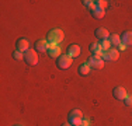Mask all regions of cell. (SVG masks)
Masks as SVG:
<instances>
[{"label":"cell","instance_id":"obj_1","mask_svg":"<svg viewBox=\"0 0 132 126\" xmlns=\"http://www.w3.org/2000/svg\"><path fill=\"white\" fill-rule=\"evenodd\" d=\"M46 41L49 42V45H59L63 41V31L59 28H53L46 34Z\"/></svg>","mask_w":132,"mask_h":126},{"label":"cell","instance_id":"obj_2","mask_svg":"<svg viewBox=\"0 0 132 126\" xmlns=\"http://www.w3.org/2000/svg\"><path fill=\"white\" fill-rule=\"evenodd\" d=\"M72 62H73V58H70L68 53H65L59 59H56V66H58L59 70H66L72 66Z\"/></svg>","mask_w":132,"mask_h":126},{"label":"cell","instance_id":"obj_3","mask_svg":"<svg viewBox=\"0 0 132 126\" xmlns=\"http://www.w3.org/2000/svg\"><path fill=\"white\" fill-rule=\"evenodd\" d=\"M87 63H89L90 67L94 69V70H101L104 67V59L98 55H92L89 58V60H87Z\"/></svg>","mask_w":132,"mask_h":126},{"label":"cell","instance_id":"obj_4","mask_svg":"<svg viewBox=\"0 0 132 126\" xmlns=\"http://www.w3.org/2000/svg\"><path fill=\"white\" fill-rule=\"evenodd\" d=\"M24 62L27 63L28 66H35L38 63V53H37L35 49H28L26 53H24Z\"/></svg>","mask_w":132,"mask_h":126},{"label":"cell","instance_id":"obj_5","mask_svg":"<svg viewBox=\"0 0 132 126\" xmlns=\"http://www.w3.org/2000/svg\"><path fill=\"white\" fill-rule=\"evenodd\" d=\"M101 58L104 59V60L115 62V60H118V58H119V52H118V49H115V48H110L108 50H103Z\"/></svg>","mask_w":132,"mask_h":126},{"label":"cell","instance_id":"obj_6","mask_svg":"<svg viewBox=\"0 0 132 126\" xmlns=\"http://www.w3.org/2000/svg\"><path fill=\"white\" fill-rule=\"evenodd\" d=\"M112 95H114V98L115 100H118V101H124L125 98H127V95H128V93H127V90H125L124 87H121V86H117L112 90Z\"/></svg>","mask_w":132,"mask_h":126},{"label":"cell","instance_id":"obj_7","mask_svg":"<svg viewBox=\"0 0 132 126\" xmlns=\"http://www.w3.org/2000/svg\"><path fill=\"white\" fill-rule=\"evenodd\" d=\"M49 46L51 45H49V42L46 39H38L34 43V48H35L37 52H48Z\"/></svg>","mask_w":132,"mask_h":126},{"label":"cell","instance_id":"obj_8","mask_svg":"<svg viewBox=\"0 0 132 126\" xmlns=\"http://www.w3.org/2000/svg\"><path fill=\"white\" fill-rule=\"evenodd\" d=\"M15 48H17V50H20V52L26 53L30 49V42H28V39H26V38H20L15 42Z\"/></svg>","mask_w":132,"mask_h":126},{"label":"cell","instance_id":"obj_9","mask_svg":"<svg viewBox=\"0 0 132 126\" xmlns=\"http://www.w3.org/2000/svg\"><path fill=\"white\" fill-rule=\"evenodd\" d=\"M48 55L51 56L52 59H59L62 56V49L59 45H51L48 49Z\"/></svg>","mask_w":132,"mask_h":126},{"label":"cell","instance_id":"obj_10","mask_svg":"<svg viewBox=\"0 0 132 126\" xmlns=\"http://www.w3.org/2000/svg\"><path fill=\"white\" fill-rule=\"evenodd\" d=\"M68 53L70 58H77V56H80V53H81V48L79 45H76V43H72V45H69V48H68Z\"/></svg>","mask_w":132,"mask_h":126},{"label":"cell","instance_id":"obj_11","mask_svg":"<svg viewBox=\"0 0 132 126\" xmlns=\"http://www.w3.org/2000/svg\"><path fill=\"white\" fill-rule=\"evenodd\" d=\"M119 37H121V43H124L125 46H132V31H124Z\"/></svg>","mask_w":132,"mask_h":126},{"label":"cell","instance_id":"obj_12","mask_svg":"<svg viewBox=\"0 0 132 126\" xmlns=\"http://www.w3.org/2000/svg\"><path fill=\"white\" fill-rule=\"evenodd\" d=\"M94 35H96L97 39L104 41V39H108L110 38V32L105 30V28H97V30L94 31Z\"/></svg>","mask_w":132,"mask_h":126},{"label":"cell","instance_id":"obj_13","mask_svg":"<svg viewBox=\"0 0 132 126\" xmlns=\"http://www.w3.org/2000/svg\"><path fill=\"white\" fill-rule=\"evenodd\" d=\"M90 13H92V15L94 18H97V20H101V18H104V15H105V11L103 10V8L97 7V6H94L92 10H90Z\"/></svg>","mask_w":132,"mask_h":126},{"label":"cell","instance_id":"obj_14","mask_svg":"<svg viewBox=\"0 0 132 126\" xmlns=\"http://www.w3.org/2000/svg\"><path fill=\"white\" fill-rule=\"evenodd\" d=\"M77 71H79L80 76H89L90 71H92V67H90V65L87 62H84V63H81V65L79 66Z\"/></svg>","mask_w":132,"mask_h":126},{"label":"cell","instance_id":"obj_15","mask_svg":"<svg viewBox=\"0 0 132 126\" xmlns=\"http://www.w3.org/2000/svg\"><path fill=\"white\" fill-rule=\"evenodd\" d=\"M90 52L93 53V55H98V56H101L103 55V48H101V45H100L98 42H93V43H90Z\"/></svg>","mask_w":132,"mask_h":126},{"label":"cell","instance_id":"obj_16","mask_svg":"<svg viewBox=\"0 0 132 126\" xmlns=\"http://www.w3.org/2000/svg\"><path fill=\"white\" fill-rule=\"evenodd\" d=\"M110 42H111V46H119L121 45V37L118 34H111L110 35Z\"/></svg>","mask_w":132,"mask_h":126},{"label":"cell","instance_id":"obj_17","mask_svg":"<svg viewBox=\"0 0 132 126\" xmlns=\"http://www.w3.org/2000/svg\"><path fill=\"white\" fill-rule=\"evenodd\" d=\"M69 119H83V112L80 109H72L69 112Z\"/></svg>","mask_w":132,"mask_h":126},{"label":"cell","instance_id":"obj_18","mask_svg":"<svg viewBox=\"0 0 132 126\" xmlns=\"http://www.w3.org/2000/svg\"><path fill=\"white\" fill-rule=\"evenodd\" d=\"M13 59H14V60H24V53L15 49L13 52Z\"/></svg>","mask_w":132,"mask_h":126},{"label":"cell","instance_id":"obj_19","mask_svg":"<svg viewBox=\"0 0 132 126\" xmlns=\"http://www.w3.org/2000/svg\"><path fill=\"white\" fill-rule=\"evenodd\" d=\"M100 45H101L103 50H108L110 48H111V42H110V39H104V41H100Z\"/></svg>","mask_w":132,"mask_h":126},{"label":"cell","instance_id":"obj_20","mask_svg":"<svg viewBox=\"0 0 132 126\" xmlns=\"http://www.w3.org/2000/svg\"><path fill=\"white\" fill-rule=\"evenodd\" d=\"M96 6L100 8H103V10H105V7H108V2H107V0H97Z\"/></svg>","mask_w":132,"mask_h":126},{"label":"cell","instance_id":"obj_21","mask_svg":"<svg viewBox=\"0 0 132 126\" xmlns=\"http://www.w3.org/2000/svg\"><path fill=\"white\" fill-rule=\"evenodd\" d=\"M81 3H83V6H84V7H87L89 10H92L94 6H96V2H93V0H83Z\"/></svg>","mask_w":132,"mask_h":126},{"label":"cell","instance_id":"obj_22","mask_svg":"<svg viewBox=\"0 0 132 126\" xmlns=\"http://www.w3.org/2000/svg\"><path fill=\"white\" fill-rule=\"evenodd\" d=\"M124 104L127 106H132V95H127V98L124 100Z\"/></svg>","mask_w":132,"mask_h":126},{"label":"cell","instance_id":"obj_23","mask_svg":"<svg viewBox=\"0 0 132 126\" xmlns=\"http://www.w3.org/2000/svg\"><path fill=\"white\" fill-rule=\"evenodd\" d=\"M81 126H89V121H87V119H83V121H81Z\"/></svg>","mask_w":132,"mask_h":126},{"label":"cell","instance_id":"obj_24","mask_svg":"<svg viewBox=\"0 0 132 126\" xmlns=\"http://www.w3.org/2000/svg\"><path fill=\"white\" fill-rule=\"evenodd\" d=\"M118 48H119V49H121V50H125V49H127V46H125V45H124V43H121V45H119V46H118Z\"/></svg>","mask_w":132,"mask_h":126},{"label":"cell","instance_id":"obj_25","mask_svg":"<svg viewBox=\"0 0 132 126\" xmlns=\"http://www.w3.org/2000/svg\"><path fill=\"white\" fill-rule=\"evenodd\" d=\"M62 126H72V125L69 123V122H65V123H62Z\"/></svg>","mask_w":132,"mask_h":126},{"label":"cell","instance_id":"obj_26","mask_svg":"<svg viewBox=\"0 0 132 126\" xmlns=\"http://www.w3.org/2000/svg\"><path fill=\"white\" fill-rule=\"evenodd\" d=\"M14 126H20V125H14Z\"/></svg>","mask_w":132,"mask_h":126}]
</instances>
